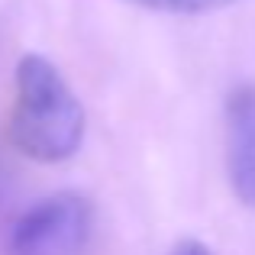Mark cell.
I'll return each mask as SVG.
<instances>
[{
  "label": "cell",
  "mask_w": 255,
  "mask_h": 255,
  "mask_svg": "<svg viewBox=\"0 0 255 255\" xmlns=\"http://www.w3.org/2000/svg\"><path fill=\"white\" fill-rule=\"evenodd\" d=\"M226 171L233 194L255 207V87H236L226 100Z\"/></svg>",
  "instance_id": "3957f363"
},
{
  "label": "cell",
  "mask_w": 255,
  "mask_h": 255,
  "mask_svg": "<svg viewBox=\"0 0 255 255\" xmlns=\"http://www.w3.org/2000/svg\"><path fill=\"white\" fill-rule=\"evenodd\" d=\"M168 255H210V249L204 243H197V239H181V243L171 246Z\"/></svg>",
  "instance_id": "5b68a950"
},
{
  "label": "cell",
  "mask_w": 255,
  "mask_h": 255,
  "mask_svg": "<svg viewBox=\"0 0 255 255\" xmlns=\"http://www.w3.org/2000/svg\"><path fill=\"white\" fill-rule=\"evenodd\" d=\"M3 178L6 174H3V162H0V197H3Z\"/></svg>",
  "instance_id": "8992f818"
},
{
  "label": "cell",
  "mask_w": 255,
  "mask_h": 255,
  "mask_svg": "<svg viewBox=\"0 0 255 255\" xmlns=\"http://www.w3.org/2000/svg\"><path fill=\"white\" fill-rule=\"evenodd\" d=\"M94 243V207L84 194L42 197L10 223L3 255H87Z\"/></svg>",
  "instance_id": "7a4b0ae2"
},
{
  "label": "cell",
  "mask_w": 255,
  "mask_h": 255,
  "mask_svg": "<svg viewBox=\"0 0 255 255\" xmlns=\"http://www.w3.org/2000/svg\"><path fill=\"white\" fill-rule=\"evenodd\" d=\"M145 10H162V13H210L236 3V0H129Z\"/></svg>",
  "instance_id": "277c9868"
},
{
  "label": "cell",
  "mask_w": 255,
  "mask_h": 255,
  "mask_svg": "<svg viewBox=\"0 0 255 255\" xmlns=\"http://www.w3.org/2000/svg\"><path fill=\"white\" fill-rule=\"evenodd\" d=\"M10 139L36 162H65L81 149L84 107L62 71L42 55H23L16 65Z\"/></svg>",
  "instance_id": "6da1fadb"
}]
</instances>
